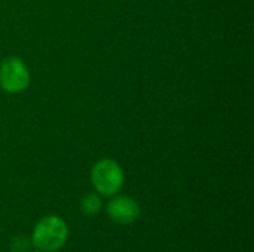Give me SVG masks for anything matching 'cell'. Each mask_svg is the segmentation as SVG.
Masks as SVG:
<instances>
[{
  "label": "cell",
  "mask_w": 254,
  "mask_h": 252,
  "mask_svg": "<svg viewBox=\"0 0 254 252\" xmlns=\"http://www.w3.org/2000/svg\"><path fill=\"white\" fill-rule=\"evenodd\" d=\"M36 252H39V251H36Z\"/></svg>",
  "instance_id": "obj_7"
},
{
  "label": "cell",
  "mask_w": 254,
  "mask_h": 252,
  "mask_svg": "<svg viewBox=\"0 0 254 252\" xmlns=\"http://www.w3.org/2000/svg\"><path fill=\"white\" fill-rule=\"evenodd\" d=\"M122 183L124 172L116 162L104 159L95 163L92 169V184L97 189V192L106 196L115 195L122 187Z\"/></svg>",
  "instance_id": "obj_2"
},
{
  "label": "cell",
  "mask_w": 254,
  "mask_h": 252,
  "mask_svg": "<svg viewBox=\"0 0 254 252\" xmlns=\"http://www.w3.org/2000/svg\"><path fill=\"white\" fill-rule=\"evenodd\" d=\"M30 247V244H28V241L25 239V238H16V239H13V242H12V251L13 252H24L27 251V248Z\"/></svg>",
  "instance_id": "obj_6"
},
{
  "label": "cell",
  "mask_w": 254,
  "mask_h": 252,
  "mask_svg": "<svg viewBox=\"0 0 254 252\" xmlns=\"http://www.w3.org/2000/svg\"><path fill=\"white\" fill-rule=\"evenodd\" d=\"M107 214L118 224H132L140 217V208L135 201L121 196L109 203Z\"/></svg>",
  "instance_id": "obj_4"
},
{
  "label": "cell",
  "mask_w": 254,
  "mask_h": 252,
  "mask_svg": "<svg viewBox=\"0 0 254 252\" xmlns=\"http://www.w3.org/2000/svg\"><path fill=\"white\" fill-rule=\"evenodd\" d=\"M67 233L65 223L55 215H49L36 226L33 232V245L40 251H57L65 244Z\"/></svg>",
  "instance_id": "obj_1"
},
{
  "label": "cell",
  "mask_w": 254,
  "mask_h": 252,
  "mask_svg": "<svg viewBox=\"0 0 254 252\" xmlns=\"http://www.w3.org/2000/svg\"><path fill=\"white\" fill-rule=\"evenodd\" d=\"M101 208V201L97 195H86L83 196V199L80 201V209L85 215L91 217V215H95Z\"/></svg>",
  "instance_id": "obj_5"
},
{
  "label": "cell",
  "mask_w": 254,
  "mask_h": 252,
  "mask_svg": "<svg viewBox=\"0 0 254 252\" xmlns=\"http://www.w3.org/2000/svg\"><path fill=\"white\" fill-rule=\"evenodd\" d=\"M30 76L24 62L18 58L6 59L0 67V85L7 92H21L28 86Z\"/></svg>",
  "instance_id": "obj_3"
}]
</instances>
